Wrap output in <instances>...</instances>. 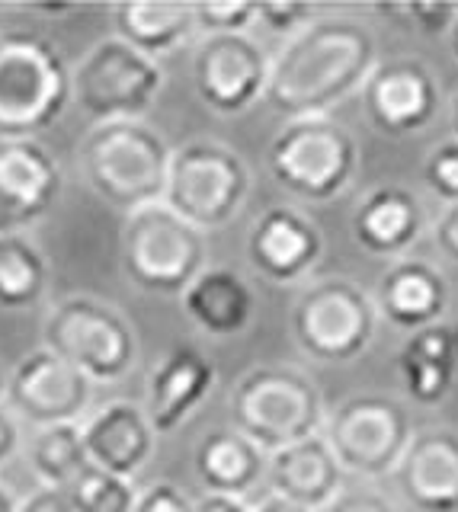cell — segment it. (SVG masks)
Returning a JSON list of instances; mask_svg holds the SVG:
<instances>
[{"label":"cell","mask_w":458,"mask_h":512,"mask_svg":"<svg viewBox=\"0 0 458 512\" xmlns=\"http://www.w3.org/2000/svg\"><path fill=\"white\" fill-rule=\"evenodd\" d=\"M378 64V39L356 16H318L270 58L263 103L286 122L330 116L362 90Z\"/></svg>","instance_id":"1"},{"label":"cell","mask_w":458,"mask_h":512,"mask_svg":"<svg viewBox=\"0 0 458 512\" xmlns=\"http://www.w3.org/2000/svg\"><path fill=\"white\" fill-rule=\"evenodd\" d=\"M170 154L173 148L148 122H103L81 144V170L93 196L132 215L164 202Z\"/></svg>","instance_id":"2"},{"label":"cell","mask_w":458,"mask_h":512,"mask_svg":"<svg viewBox=\"0 0 458 512\" xmlns=\"http://www.w3.org/2000/svg\"><path fill=\"white\" fill-rule=\"evenodd\" d=\"M68 103L71 71L58 48L39 32H0V138H36Z\"/></svg>","instance_id":"3"},{"label":"cell","mask_w":458,"mask_h":512,"mask_svg":"<svg viewBox=\"0 0 458 512\" xmlns=\"http://www.w3.org/2000/svg\"><path fill=\"white\" fill-rule=\"evenodd\" d=\"M231 429H238L263 455L321 436L324 397L305 372L289 365H260L234 384Z\"/></svg>","instance_id":"4"},{"label":"cell","mask_w":458,"mask_h":512,"mask_svg":"<svg viewBox=\"0 0 458 512\" xmlns=\"http://www.w3.org/2000/svg\"><path fill=\"white\" fill-rule=\"evenodd\" d=\"M250 196V167L218 141H189L173 148L164 205L196 231L212 234L241 215Z\"/></svg>","instance_id":"5"},{"label":"cell","mask_w":458,"mask_h":512,"mask_svg":"<svg viewBox=\"0 0 458 512\" xmlns=\"http://www.w3.org/2000/svg\"><path fill=\"white\" fill-rule=\"evenodd\" d=\"M122 272L151 295H183L205 269V234L173 215L164 202L125 215L119 234Z\"/></svg>","instance_id":"6"},{"label":"cell","mask_w":458,"mask_h":512,"mask_svg":"<svg viewBox=\"0 0 458 512\" xmlns=\"http://www.w3.org/2000/svg\"><path fill=\"white\" fill-rule=\"evenodd\" d=\"M273 180L302 202H334L359 173L356 138L330 116L292 119L270 144Z\"/></svg>","instance_id":"7"},{"label":"cell","mask_w":458,"mask_h":512,"mask_svg":"<svg viewBox=\"0 0 458 512\" xmlns=\"http://www.w3.org/2000/svg\"><path fill=\"white\" fill-rule=\"evenodd\" d=\"M45 349L74 365L90 384H113L132 372L138 343L135 330L113 304L71 295L61 298L42 320Z\"/></svg>","instance_id":"8"},{"label":"cell","mask_w":458,"mask_h":512,"mask_svg":"<svg viewBox=\"0 0 458 512\" xmlns=\"http://www.w3.org/2000/svg\"><path fill=\"white\" fill-rule=\"evenodd\" d=\"M378 311L362 285L343 276L311 282L292 308V336L298 349L324 365L359 359L375 340Z\"/></svg>","instance_id":"9"},{"label":"cell","mask_w":458,"mask_h":512,"mask_svg":"<svg viewBox=\"0 0 458 512\" xmlns=\"http://www.w3.org/2000/svg\"><path fill=\"white\" fill-rule=\"evenodd\" d=\"M161 90V64L116 36L90 45L71 71V100L97 125L141 119L157 103Z\"/></svg>","instance_id":"10"},{"label":"cell","mask_w":458,"mask_h":512,"mask_svg":"<svg viewBox=\"0 0 458 512\" xmlns=\"http://www.w3.org/2000/svg\"><path fill=\"white\" fill-rule=\"evenodd\" d=\"M321 436L343 474L385 477L394 474L410 439H414V420L398 397L356 394L340 400L324 416Z\"/></svg>","instance_id":"11"},{"label":"cell","mask_w":458,"mask_h":512,"mask_svg":"<svg viewBox=\"0 0 458 512\" xmlns=\"http://www.w3.org/2000/svg\"><path fill=\"white\" fill-rule=\"evenodd\" d=\"M270 80V55L263 45L244 36H202L193 52V87L199 100L221 116H241L263 103Z\"/></svg>","instance_id":"12"},{"label":"cell","mask_w":458,"mask_h":512,"mask_svg":"<svg viewBox=\"0 0 458 512\" xmlns=\"http://www.w3.org/2000/svg\"><path fill=\"white\" fill-rule=\"evenodd\" d=\"M93 384L52 349H33L7 378V410L17 420L49 429L77 423L90 407Z\"/></svg>","instance_id":"13"},{"label":"cell","mask_w":458,"mask_h":512,"mask_svg":"<svg viewBox=\"0 0 458 512\" xmlns=\"http://www.w3.org/2000/svg\"><path fill=\"white\" fill-rule=\"evenodd\" d=\"M359 93L369 122L394 138L426 132L436 122L442 103L436 74L414 58L378 61Z\"/></svg>","instance_id":"14"},{"label":"cell","mask_w":458,"mask_h":512,"mask_svg":"<svg viewBox=\"0 0 458 512\" xmlns=\"http://www.w3.org/2000/svg\"><path fill=\"white\" fill-rule=\"evenodd\" d=\"M61 196V167L36 138H0V234L39 221Z\"/></svg>","instance_id":"15"},{"label":"cell","mask_w":458,"mask_h":512,"mask_svg":"<svg viewBox=\"0 0 458 512\" xmlns=\"http://www.w3.org/2000/svg\"><path fill=\"white\" fill-rule=\"evenodd\" d=\"M324 240L318 224L292 205H273L254 221L247 234V260L266 282H305L321 263Z\"/></svg>","instance_id":"16"},{"label":"cell","mask_w":458,"mask_h":512,"mask_svg":"<svg viewBox=\"0 0 458 512\" xmlns=\"http://www.w3.org/2000/svg\"><path fill=\"white\" fill-rule=\"evenodd\" d=\"M394 484L417 512H458V432L442 426L414 432Z\"/></svg>","instance_id":"17"},{"label":"cell","mask_w":458,"mask_h":512,"mask_svg":"<svg viewBox=\"0 0 458 512\" xmlns=\"http://www.w3.org/2000/svg\"><path fill=\"white\" fill-rule=\"evenodd\" d=\"M81 439L87 461L122 480H132L145 471L157 448V432L148 423L145 407L132 400H113L100 407L81 426Z\"/></svg>","instance_id":"18"},{"label":"cell","mask_w":458,"mask_h":512,"mask_svg":"<svg viewBox=\"0 0 458 512\" xmlns=\"http://www.w3.org/2000/svg\"><path fill=\"white\" fill-rule=\"evenodd\" d=\"M215 388V365L193 346H177L148 375V423L157 439L177 432Z\"/></svg>","instance_id":"19"},{"label":"cell","mask_w":458,"mask_h":512,"mask_svg":"<svg viewBox=\"0 0 458 512\" xmlns=\"http://www.w3.org/2000/svg\"><path fill=\"white\" fill-rule=\"evenodd\" d=\"M372 301H375V311L382 314L391 327L417 333L423 327L442 324V314H446V304H449V282L433 263L404 256V260L391 263L382 272Z\"/></svg>","instance_id":"20"},{"label":"cell","mask_w":458,"mask_h":512,"mask_svg":"<svg viewBox=\"0 0 458 512\" xmlns=\"http://www.w3.org/2000/svg\"><path fill=\"white\" fill-rule=\"evenodd\" d=\"M423 237L420 202L404 186L372 189L353 215V240L378 260L398 263Z\"/></svg>","instance_id":"21"},{"label":"cell","mask_w":458,"mask_h":512,"mask_svg":"<svg viewBox=\"0 0 458 512\" xmlns=\"http://www.w3.org/2000/svg\"><path fill=\"white\" fill-rule=\"evenodd\" d=\"M266 480L282 500L321 512L343 490V468L324 436H311L266 458Z\"/></svg>","instance_id":"22"},{"label":"cell","mask_w":458,"mask_h":512,"mask_svg":"<svg viewBox=\"0 0 458 512\" xmlns=\"http://www.w3.org/2000/svg\"><path fill=\"white\" fill-rule=\"evenodd\" d=\"M398 372L414 404H442L458 381V324H433L410 333L398 352Z\"/></svg>","instance_id":"23"},{"label":"cell","mask_w":458,"mask_h":512,"mask_svg":"<svg viewBox=\"0 0 458 512\" xmlns=\"http://www.w3.org/2000/svg\"><path fill=\"white\" fill-rule=\"evenodd\" d=\"M180 298L186 317L215 340L244 333L254 320V292H250L241 272L225 266H205Z\"/></svg>","instance_id":"24"},{"label":"cell","mask_w":458,"mask_h":512,"mask_svg":"<svg viewBox=\"0 0 458 512\" xmlns=\"http://www.w3.org/2000/svg\"><path fill=\"white\" fill-rule=\"evenodd\" d=\"M193 468L205 493L244 500L266 477V455L238 429H215L196 445Z\"/></svg>","instance_id":"25"},{"label":"cell","mask_w":458,"mask_h":512,"mask_svg":"<svg viewBox=\"0 0 458 512\" xmlns=\"http://www.w3.org/2000/svg\"><path fill=\"white\" fill-rule=\"evenodd\" d=\"M116 39L148 58L177 52L196 29L193 4H119L113 10Z\"/></svg>","instance_id":"26"},{"label":"cell","mask_w":458,"mask_h":512,"mask_svg":"<svg viewBox=\"0 0 458 512\" xmlns=\"http://www.w3.org/2000/svg\"><path fill=\"white\" fill-rule=\"evenodd\" d=\"M49 288V260L20 231L0 234V308L23 311L42 301Z\"/></svg>","instance_id":"27"},{"label":"cell","mask_w":458,"mask_h":512,"mask_svg":"<svg viewBox=\"0 0 458 512\" xmlns=\"http://www.w3.org/2000/svg\"><path fill=\"white\" fill-rule=\"evenodd\" d=\"M29 464H33L42 487H61L65 490L71 480L87 468V452L81 439V426H49L39 429L29 442Z\"/></svg>","instance_id":"28"},{"label":"cell","mask_w":458,"mask_h":512,"mask_svg":"<svg viewBox=\"0 0 458 512\" xmlns=\"http://www.w3.org/2000/svg\"><path fill=\"white\" fill-rule=\"evenodd\" d=\"M65 493L77 512H132L138 500L132 480L106 474L97 464H87L65 487Z\"/></svg>","instance_id":"29"},{"label":"cell","mask_w":458,"mask_h":512,"mask_svg":"<svg viewBox=\"0 0 458 512\" xmlns=\"http://www.w3.org/2000/svg\"><path fill=\"white\" fill-rule=\"evenodd\" d=\"M193 16L205 36H244L257 23V4H193Z\"/></svg>","instance_id":"30"},{"label":"cell","mask_w":458,"mask_h":512,"mask_svg":"<svg viewBox=\"0 0 458 512\" xmlns=\"http://www.w3.org/2000/svg\"><path fill=\"white\" fill-rule=\"evenodd\" d=\"M423 180L446 205L458 202V141L439 144V148L426 157Z\"/></svg>","instance_id":"31"},{"label":"cell","mask_w":458,"mask_h":512,"mask_svg":"<svg viewBox=\"0 0 458 512\" xmlns=\"http://www.w3.org/2000/svg\"><path fill=\"white\" fill-rule=\"evenodd\" d=\"M314 20H318V10L311 4H257V23H263L266 32L282 39L298 36Z\"/></svg>","instance_id":"32"},{"label":"cell","mask_w":458,"mask_h":512,"mask_svg":"<svg viewBox=\"0 0 458 512\" xmlns=\"http://www.w3.org/2000/svg\"><path fill=\"white\" fill-rule=\"evenodd\" d=\"M132 512H193V500L177 484H151L148 490L138 493Z\"/></svg>","instance_id":"33"},{"label":"cell","mask_w":458,"mask_h":512,"mask_svg":"<svg viewBox=\"0 0 458 512\" xmlns=\"http://www.w3.org/2000/svg\"><path fill=\"white\" fill-rule=\"evenodd\" d=\"M391 13L398 16H410V20L417 23L420 32L426 36H449V29L458 16V7H449V4H414V7H394Z\"/></svg>","instance_id":"34"},{"label":"cell","mask_w":458,"mask_h":512,"mask_svg":"<svg viewBox=\"0 0 458 512\" xmlns=\"http://www.w3.org/2000/svg\"><path fill=\"white\" fill-rule=\"evenodd\" d=\"M321 512H394L388 496L369 487H343Z\"/></svg>","instance_id":"35"},{"label":"cell","mask_w":458,"mask_h":512,"mask_svg":"<svg viewBox=\"0 0 458 512\" xmlns=\"http://www.w3.org/2000/svg\"><path fill=\"white\" fill-rule=\"evenodd\" d=\"M433 244L442 260L458 266V202L446 205L433 224Z\"/></svg>","instance_id":"36"},{"label":"cell","mask_w":458,"mask_h":512,"mask_svg":"<svg viewBox=\"0 0 458 512\" xmlns=\"http://www.w3.org/2000/svg\"><path fill=\"white\" fill-rule=\"evenodd\" d=\"M17 512H77V509L61 487H39L23 503H17Z\"/></svg>","instance_id":"37"},{"label":"cell","mask_w":458,"mask_h":512,"mask_svg":"<svg viewBox=\"0 0 458 512\" xmlns=\"http://www.w3.org/2000/svg\"><path fill=\"white\" fill-rule=\"evenodd\" d=\"M20 448V423L7 407H0V464H7Z\"/></svg>","instance_id":"38"},{"label":"cell","mask_w":458,"mask_h":512,"mask_svg":"<svg viewBox=\"0 0 458 512\" xmlns=\"http://www.w3.org/2000/svg\"><path fill=\"white\" fill-rule=\"evenodd\" d=\"M193 512H254L244 500H234V496H215L205 493L202 500L193 503Z\"/></svg>","instance_id":"39"},{"label":"cell","mask_w":458,"mask_h":512,"mask_svg":"<svg viewBox=\"0 0 458 512\" xmlns=\"http://www.w3.org/2000/svg\"><path fill=\"white\" fill-rule=\"evenodd\" d=\"M254 512H311V509H305V506H298L292 500H282V496L270 493V496H263L260 506Z\"/></svg>","instance_id":"40"},{"label":"cell","mask_w":458,"mask_h":512,"mask_svg":"<svg viewBox=\"0 0 458 512\" xmlns=\"http://www.w3.org/2000/svg\"><path fill=\"white\" fill-rule=\"evenodd\" d=\"M0 512H17V500H13L4 484H0Z\"/></svg>","instance_id":"41"},{"label":"cell","mask_w":458,"mask_h":512,"mask_svg":"<svg viewBox=\"0 0 458 512\" xmlns=\"http://www.w3.org/2000/svg\"><path fill=\"white\" fill-rule=\"evenodd\" d=\"M449 42H452V55H455V61H458V16H455V23H452V29H449Z\"/></svg>","instance_id":"42"},{"label":"cell","mask_w":458,"mask_h":512,"mask_svg":"<svg viewBox=\"0 0 458 512\" xmlns=\"http://www.w3.org/2000/svg\"><path fill=\"white\" fill-rule=\"evenodd\" d=\"M452 132H455V141H458V93L452 100Z\"/></svg>","instance_id":"43"},{"label":"cell","mask_w":458,"mask_h":512,"mask_svg":"<svg viewBox=\"0 0 458 512\" xmlns=\"http://www.w3.org/2000/svg\"><path fill=\"white\" fill-rule=\"evenodd\" d=\"M7 394V378H4V368H0V400H4Z\"/></svg>","instance_id":"44"},{"label":"cell","mask_w":458,"mask_h":512,"mask_svg":"<svg viewBox=\"0 0 458 512\" xmlns=\"http://www.w3.org/2000/svg\"><path fill=\"white\" fill-rule=\"evenodd\" d=\"M4 20H7V10L0 7V32H4Z\"/></svg>","instance_id":"45"}]
</instances>
